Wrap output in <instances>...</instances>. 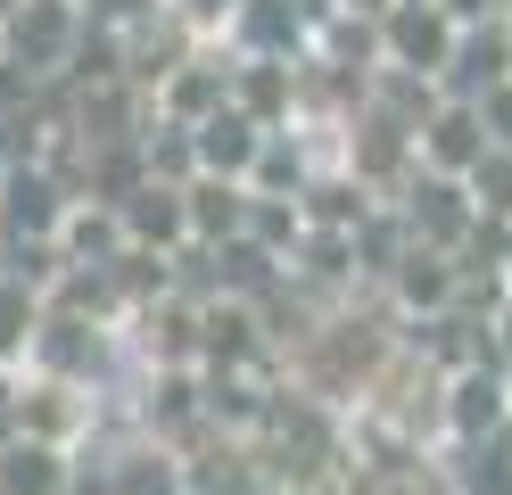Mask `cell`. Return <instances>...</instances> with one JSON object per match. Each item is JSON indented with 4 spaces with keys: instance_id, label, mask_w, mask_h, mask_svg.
<instances>
[{
    "instance_id": "obj_1",
    "label": "cell",
    "mask_w": 512,
    "mask_h": 495,
    "mask_svg": "<svg viewBox=\"0 0 512 495\" xmlns=\"http://www.w3.org/2000/svg\"><path fill=\"white\" fill-rule=\"evenodd\" d=\"M438 413L455 421V438H471V446H479V438H488V429L504 421V380L488 372V363H479V372H463L455 388H446V405H438Z\"/></svg>"
},
{
    "instance_id": "obj_2",
    "label": "cell",
    "mask_w": 512,
    "mask_h": 495,
    "mask_svg": "<svg viewBox=\"0 0 512 495\" xmlns=\"http://www.w3.org/2000/svg\"><path fill=\"white\" fill-rule=\"evenodd\" d=\"M83 421H91V405H75L67 380H42V388L17 396V429H25V438H42V446H58V438L83 429Z\"/></svg>"
},
{
    "instance_id": "obj_3",
    "label": "cell",
    "mask_w": 512,
    "mask_h": 495,
    "mask_svg": "<svg viewBox=\"0 0 512 495\" xmlns=\"http://www.w3.org/2000/svg\"><path fill=\"white\" fill-rule=\"evenodd\" d=\"M67 462H58V446H42V438H25V446H9L0 454V495H67Z\"/></svg>"
},
{
    "instance_id": "obj_4",
    "label": "cell",
    "mask_w": 512,
    "mask_h": 495,
    "mask_svg": "<svg viewBox=\"0 0 512 495\" xmlns=\"http://www.w3.org/2000/svg\"><path fill=\"white\" fill-rule=\"evenodd\" d=\"M256 149H265V141H256V116H223V108H215V116L199 124V157L223 165V174H240Z\"/></svg>"
},
{
    "instance_id": "obj_5",
    "label": "cell",
    "mask_w": 512,
    "mask_h": 495,
    "mask_svg": "<svg viewBox=\"0 0 512 495\" xmlns=\"http://www.w3.org/2000/svg\"><path fill=\"white\" fill-rule=\"evenodd\" d=\"M422 149L455 174V165H479V149H488V132H479V116L471 108H455V116H438L430 132H422Z\"/></svg>"
},
{
    "instance_id": "obj_6",
    "label": "cell",
    "mask_w": 512,
    "mask_h": 495,
    "mask_svg": "<svg viewBox=\"0 0 512 495\" xmlns=\"http://www.w3.org/2000/svg\"><path fill=\"white\" fill-rule=\"evenodd\" d=\"M182 215H190V207H182V190H157V182L124 198V223H133L141 240H182Z\"/></svg>"
},
{
    "instance_id": "obj_7",
    "label": "cell",
    "mask_w": 512,
    "mask_h": 495,
    "mask_svg": "<svg viewBox=\"0 0 512 495\" xmlns=\"http://www.w3.org/2000/svg\"><path fill=\"white\" fill-rule=\"evenodd\" d=\"M0 223H9V231H17V223H25V231H50V223H58V190H50L42 174H34V182H25V174L0 182Z\"/></svg>"
},
{
    "instance_id": "obj_8",
    "label": "cell",
    "mask_w": 512,
    "mask_h": 495,
    "mask_svg": "<svg viewBox=\"0 0 512 495\" xmlns=\"http://www.w3.org/2000/svg\"><path fill=\"white\" fill-rule=\"evenodd\" d=\"M240 190L232 182H199V190H190V223H199V231H240Z\"/></svg>"
},
{
    "instance_id": "obj_9",
    "label": "cell",
    "mask_w": 512,
    "mask_h": 495,
    "mask_svg": "<svg viewBox=\"0 0 512 495\" xmlns=\"http://www.w3.org/2000/svg\"><path fill=\"white\" fill-rule=\"evenodd\" d=\"M471 174H479V190H488V207H496V215H512V141L479 149V165H471Z\"/></svg>"
},
{
    "instance_id": "obj_10",
    "label": "cell",
    "mask_w": 512,
    "mask_h": 495,
    "mask_svg": "<svg viewBox=\"0 0 512 495\" xmlns=\"http://www.w3.org/2000/svg\"><path fill=\"white\" fill-rule=\"evenodd\" d=\"M463 487H471V495H512V462L479 446V454L463 462Z\"/></svg>"
},
{
    "instance_id": "obj_11",
    "label": "cell",
    "mask_w": 512,
    "mask_h": 495,
    "mask_svg": "<svg viewBox=\"0 0 512 495\" xmlns=\"http://www.w3.org/2000/svg\"><path fill=\"white\" fill-rule=\"evenodd\" d=\"M232 9H240V0H174V17H182L190 33H199V25H223Z\"/></svg>"
}]
</instances>
